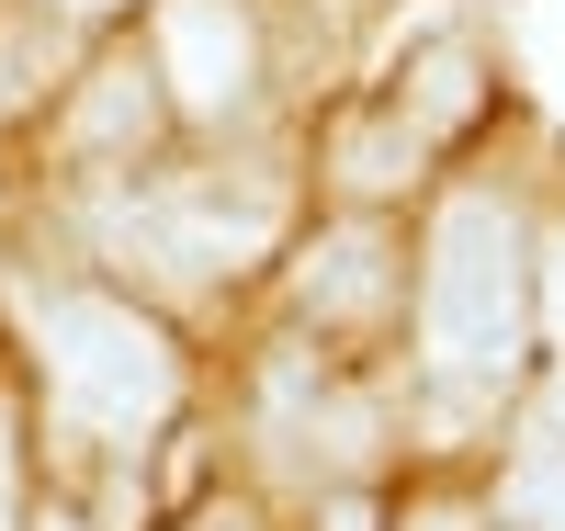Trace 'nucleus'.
I'll list each match as a JSON object with an SVG mask.
<instances>
[{
	"label": "nucleus",
	"instance_id": "20e7f679",
	"mask_svg": "<svg viewBox=\"0 0 565 531\" xmlns=\"http://www.w3.org/2000/svg\"><path fill=\"white\" fill-rule=\"evenodd\" d=\"M125 237H148L170 272H215V261L238 272L249 249L282 237V181H271V170H238V181H226V170H193V181H170L159 204H136Z\"/></svg>",
	"mask_w": 565,
	"mask_h": 531
},
{
	"label": "nucleus",
	"instance_id": "4468645a",
	"mask_svg": "<svg viewBox=\"0 0 565 531\" xmlns=\"http://www.w3.org/2000/svg\"><path fill=\"white\" fill-rule=\"evenodd\" d=\"M23 531H79V520H68V509H45V520H23Z\"/></svg>",
	"mask_w": 565,
	"mask_h": 531
},
{
	"label": "nucleus",
	"instance_id": "6e6552de",
	"mask_svg": "<svg viewBox=\"0 0 565 531\" xmlns=\"http://www.w3.org/2000/svg\"><path fill=\"white\" fill-rule=\"evenodd\" d=\"M498 509H509V531H565V442H532L521 464H509Z\"/></svg>",
	"mask_w": 565,
	"mask_h": 531
},
{
	"label": "nucleus",
	"instance_id": "f257e3e1",
	"mask_svg": "<svg viewBox=\"0 0 565 531\" xmlns=\"http://www.w3.org/2000/svg\"><path fill=\"white\" fill-rule=\"evenodd\" d=\"M532 226L509 192H452L418 261V351L452 384H509L532 351Z\"/></svg>",
	"mask_w": 565,
	"mask_h": 531
},
{
	"label": "nucleus",
	"instance_id": "39448f33",
	"mask_svg": "<svg viewBox=\"0 0 565 531\" xmlns=\"http://www.w3.org/2000/svg\"><path fill=\"white\" fill-rule=\"evenodd\" d=\"M498 103V68H487V45L463 34V23H430V34H407V57L385 79V114L418 136V148H452L463 125H487Z\"/></svg>",
	"mask_w": 565,
	"mask_h": 531
},
{
	"label": "nucleus",
	"instance_id": "9d476101",
	"mask_svg": "<svg viewBox=\"0 0 565 531\" xmlns=\"http://www.w3.org/2000/svg\"><path fill=\"white\" fill-rule=\"evenodd\" d=\"M23 79H34V34H12V45H0V114L23 103Z\"/></svg>",
	"mask_w": 565,
	"mask_h": 531
},
{
	"label": "nucleus",
	"instance_id": "7ed1b4c3",
	"mask_svg": "<svg viewBox=\"0 0 565 531\" xmlns=\"http://www.w3.org/2000/svg\"><path fill=\"white\" fill-rule=\"evenodd\" d=\"M148 68L181 125H238L260 103V12L249 0H159L148 12Z\"/></svg>",
	"mask_w": 565,
	"mask_h": 531
},
{
	"label": "nucleus",
	"instance_id": "2eb2a0df",
	"mask_svg": "<svg viewBox=\"0 0 565 531\" xmlns=\"http://www.w3.org/2000/svg\"><path fill=\"white\" fill-rule=\"evenodd\" d=\"M554 418H565V362H554Z\"/></svg>",
	"mask_w": 565,
	"mask_h": 531
},
{
	"label": "nucleus",
	"instance_id": "ddd939ff",
	"mask_svg": "<svg viewBox=\"0 0 565 531\" xmlns=\"http://www.w3.org/2000/svg\"><path fill=\"white\" fill-rule=\"evenodd\" d=\"M328 531H373V509H362V498H340V509H328Z\"/></svg>",
	"mask_w": 565,
	"mask_h": 531
},
{
	"label": "nucleus",
	"instance_id": "f8f14e48",
	"mask_svg": "<svg viewBox=\"0 0 565 531\" xmlns=\"http://www.w3.org/2000/svg\"><path fill=\"white\" fill-rule=\"evenodd\" d=\"M34 12H57V23H103V12H125V0H34Z\"/></svg>",
	"mask_w": 565,
	"mask_h": 531
},
{
	"label": "nucleus",
	"instance_id": "0eeeda50",
	"mask_svg": "<svg viewBox=\"0 0 565 531\" xmlns=\"http://www.w3.org/2000/svg\"><path fill=\"white\" fill-rule=\"evenodd\" d=\"M295 295H306L317 328H362V317H385V295H396V249H385V226H373V215L328 226L317 249H306V272H295Z\"/></svg>",
	"mask_w": 565,
	"mask_h": 531
},
{
	"label": "nucleus",
	"instance_id": "423d86ee",
	"mask_svg": "<svg viewBox=\"0 0 565 531\" xmlns=\"http://www.w3.org/2000/svg\"><path fill=\"white\" fill-rule=\"evenodd\" d=\"M159 114H170V91H159V68L136 57H103V68H79V103L57 114V148L68 159H136L159 136Z\"/></svg>",
	"mask_w": 565,
	"mask_h": 531
},
{
	"label": "nucleus",
	"instance_id": "f03ea898",
	"mask_svg": "<svg viewBox=\"0 0 565 531\" xmlns=\"http://www.w3.org/2000/svg\"><path fill=\"white\" fill-rule=\"evenodd\" d=\"M34 351H45L57 407L79 429H103V442L159 429L170 396H181V351L159 340V317H136L125 295H34Z\"/></svg>",
	"mask_w": 565,
	"mask_h": 531
},
{
	"label": "nucleus",
	"instance_id": "9b49d317",
	"mask_svg": "<svg viewBox=\"0 0 565 531\" xmlns=\"http://www.w3.org/2000/svg\"><path fill=\"white\" fill-rule=\"evenodd\" d=\"M407 531H476V509H463V498H430V509H407Z\"/></svg>",
	"mask_w": 565,
	"mask_h": 531
},
{
	"label": "nucleus",
	"instance_id": "1a4fd4ad",
	"mask_svg": "<svg viewBox=\"0 0 565 531\" xmlns=\"http://www.w3.org/2000/svg\"><path fill=\"white\" fill-rule=\"evenodd\" d=\"M0 531H23V418L0 396Z\"/></svg>",
	"mask_w": 565,
	"mask_h": 531
}]
</instances>
